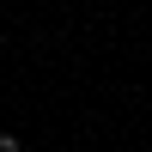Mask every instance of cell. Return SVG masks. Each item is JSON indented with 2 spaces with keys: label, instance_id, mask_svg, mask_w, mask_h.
Masks as SVG:
<instances>
[{
  "label": "cell",
  "instance_id": "obj_1",
  "mask_svg": "<svg viewBox=\"0 0 152 152\" xmlns=\"http://www.w3.org/2000/svg\"><path fill=\"white\" fill-rule=\"evenodd\" d=\"M0 152H24V140L18 134H0Z\"/></svg>",
  "mask_w": 152,
  "mask_h": 152
}]
</instances>
